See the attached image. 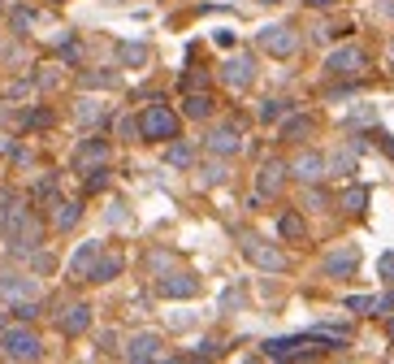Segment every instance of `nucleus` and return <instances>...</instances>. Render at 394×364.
Here are the masks:
<instances>
[{"label": "nucleus", "mask_w": 394, "mask_h": 364, "mask_svg": "<svg viewBox=\"0 0 394 364\" xmlns=\"http://www.w3.org/2000/svg\"><path fill=\"white\" fill-rule=\"evenodd\" d=\"M139 135L143 139H156V143L178 139V113L165 109V104H147V109L139 113Z\"/></svg>", "instance_id": "f257e3e1"}, {"label": "nucleus", "mask_w": 394, "mask_h": 364, "mask_svg": "<svg viewBox=\"0 0 394 364\" xmlns=\"http://www.w3.org/2000/svg\"><path fill=\"white\" fill-rule=\"evenodd\" d=\"M87 326H91V308H87V303H70V308L61 312V334L78 338V334H83Z\"/></svg>", "instance_id": "9d476101"}, {"label": "nucleus", "mask_w": 394, "mask_h": 364, "mask_svg": "<svg viewBox=\"0 0 394 364\" xmlns=\"http://www.w3.org/2000/svg\"><path fill=\"white\" fill-rule=\"evenodd\" d=\"M118 74H83V87H113Z\"/></svg>", "instance_id": "c85d7f7f"}, {"label": "nucleus", "mask_w": 394, "mask_h": 364, "mask_svg": "<svg viewBox=\"0 0 394 364\" xmlns=\"http://www.w3.org/2000/svg\"><path fill=\"white\" fill-rule=\"evenodd\" d=\"M212 113V95L208 91H191L187 95V118H208Z\"/></svg>", "instance_id": "4be33fe9"}, {"label": "nucleus", "mask_w": 394, "mask_h": 364, "mask_svg": "<svg viewBox=\"0 0 394 364\" xmlns=\"http://www.w3.org/2000/svg\"><path fill=\"white\" fill-rule=\"evenodd\" d=\"M74 161H78V170L104 165V161H108V143H104V139H91V143H83V147H78V156H74Z\"/></svg>", "instance_id": "dca6fc26"}, {"label": "nucleus", "mask_w": 394, "mask_h": 364, "mask_svg": "<svg viewBox=\"0 0 394 364\" xmlns=\"http://www.w3.org/2000/svg\"><path fill=\"white\" fill-rule=\"evenodd\" d=\"M100 118H104V109H100V104H95V100H87V104H78V122H83V126H91V122H100Z\"/></svg>", "instance_id": "cd10ccee"}, {"label": "nucleus", "mask_w": 394, "mask_h": 364, "mask_svg": "<svg viewBox=\"0 0 394 364\" xmlns=\"http://www.w3.org/2000/svg\"><path fill=\"white\" fill-rule=\"evenodd\" d=\"M14 317H18V321H35V317H39V299H18V303H14Z\"/></svg>", "instance_id": "bb28decb"}, {"label": "nucleus", "mask_w": 394, "mask_h": 364, "mask_svg": "<svg viewBox=\"0 0 394 364\" xmlns=\"http://www.w3.org/2000/svg\"><path fill=\"white\" fill-rule=\"evenodd\" d=\"M108 187V170H91V178H87V191H104Z\"/></svg>", "instance_id": "2f4dec72"}, {"label": "nucleus", "mask_w": 394, "mask_h": 364, "mask_svg": "<svg viewBox=\"0 0 394 364\" xmlns=\"http://www.w3.org/2000/svg\"><path fill=\"white\" fill-rule=\"evenodd\" d=\"M286 165H281V161H269L264 170H260V182H256V195H277L281 191V182H286Z\"/></svg>", "instance_id": "f8f14e48"}, {"label": "nucleus", "mask_w": 394, "mask_h": 364, "mask_svg": "<svg viewBox=\"0 0 394 364\" xmlns=\"http://www.w3.org/2000/svg\"><path fill=\"white\" fill-rule=\"evenodd\" d=\"M0 295H5V299H35L39 295V286L31 282V278H14V274H0Z\"/></svg>", "instance_id": "9b49d317"}, {"label": "nucleus", "mask_w": 394, "mask_h": 364, "mask_svg": "<svg viewBox=\"0 0 394 364\" xmlns=\"http://www.w3.org/2000/svg\"><path fill=\"white\" fill-rule=\"evenodd\" d=\"M221 178H225V165H212V170L204 174V182H221Z\"/></svg>", "instance_id": "f704fd0d"}, {"label": "nucleus", "mask_w": 394, "mask_h": 364, "mask_svg": "<svg viewBox=\"0 0 394 364\" xmlns=\"http://www.w3.org/2000/svg\"><path fill=\"white\" fill-rule=\"evenodd\" d=\"M308 5H312V9H329V5H333V0H308Z\"/></svg>", "instance_id": "c9c22d12"}, {"label": "nucleus", "mask_w": 394, "mask_h": 364, "mask_svg": "<svg viewBox=\"0 0 394 364\" xmlns=\"http://www.w3.org/2000/svg\"><path fill=\"white\" fill-rule=\"evenodd\" d=\"M356 265H360V251H356V247H338V251L325 256V274H329V278H351Z\"/></svg>", "instance_id": "6e6552de"}, {"label": "nucleus", "mask_w": 394, "mask_h": 364, "mask_svg": "<svg viewBox=\"0 0 394 364\" xmlns=\"http://www.w3.org/2000/svg\"><path fill=\"white\" fill-rule=\"evenodd\" d=\"M0 355H9V360H39L43 355V343H39L35 330L14 326V330H0Z\"/></svg>", "instance_id": "f03ea898"}, {"label": "nucleus", "mask_w": 394, "mask_h": 364, "mask_svg": "<svg viewBox=\"0 0 394 364\" xmlns=\"http://www.w3.org/2000/svg\"><path fill=\"white\" fill-rule=\"evenodd\" d=\"M0 330H5V312H0Z\"/></svg>", "instance_id": "4c0bfd02"}, {"label": "nucleus", "mask_w": 394, "mask_h": 364, "mask_svg": "<svg viewBox=\"0 0 394 364\" xmlns=\"http://www.w3.org/2000/svg\"><path fill=\"white\" fill-rule=\"evenodd\" d=\"M239 147H243V139H239L234 126H221V130L208 135V152H217V156H234Z\"/></svg>", "instance_id": "ddd939ff"}, {"label": "nucleus", "mask_w": 394, "mask_h": 364, "mask_svg": "<svg viewBox=\"0 0 394 364\" xmlns=\"http://www.w3.org/2000/svg\"><path fill=\"white\" fill-rule=\"evenodd\" d=\"M195 161V152H191V143H174L169 147V165H178V170H187Z\"/></svg>", "instance_id": "393cba45"}, {"label": "nucleus", "mask_w": 394, "mask_h": 364, "mask_svg": "<svg viewBox=\"0 0 394 364\" xmlns=\"http://www.w3.org/2000/svg\"><path fill=\"white\" fill-rule=\"evenodd\" d=\"M122 274V256H95V265L87 274V282H113Z\"/></svg>", "instance_id": "f3484780"}, {"label": "nucleus", "mask_w": 394, "mask_h": 364, "mask_svg": "<svg viewBox=\"0 0 394 364\" xmlns=\"http://www.w3.org/2000/svg\"><path fill=\"white\" fill-rule=\"evenodd\" d=\"M243 256L252 260L256 269H269V274H281V269H286V256H281L273 243H264V239H243Z\"/></svg>", "instance_id": "7ed1b4c3"}, {"label": "nucleus", "mask_w": 394, "mask_h": 364, "mask_svg": "<svg viewBox=\"0 0 394 364\" xmlns=\"http://www.w3.org/2000/svg\"><path fill=\"white\" fill-rule=\"evenodd\" d=\"M31 22H35V18H31V14H26V9H18V18H14V26H18V31H26V26H31Z\"/></svg>", "instance_id": "72a5a7b5"}, {"label": "nucleus", "mask_w": 394, "mask_h": 364, "mask_svg": "<svg viewBox=\"0 0 394 364\" xmlns=\"http://www.w3.org/2000/svg\"><path fill=\"white\" fill-rule=\"evenodd\" d=\"M264 5H269V0H264Z\"/></svg>", "instance_id": "ea45409f"}, {"label": "nucleus", "mask_w": 394, "mask_h": 364, "mask_svg": "<svg viewBox=\"0 0 394 364\" xmlns=\"http://www.w3.org/2000/svg\"><path fill=\"white\" fill-rule=\"evenodd\" d=\"M95 256H100V243H83V247L74 251V260H70V274H74V278H87L91 265H95Z\"/></svg>", "instance_id": "a211bd4d"}, {"label": "nucleus", "mask_w": 394, "mask_h": 364, "mask_svg": "<svg viewBox=\"0 0 394 364\" xmlns=\"http://www.w3.org/2000/svg\"><path fill=\"white\" fill-rule=\"evenodd\" d=\"M364 66H368V57H364V52H360L356 43H347V48L329 52V61H325V70H329V74H343V78H347V74H360Z\"/></svg>", "instance_id": "20e7f679"}, {"label": "nucleus", "mask_w": 394, "mask_h": 364, "mask_svg": "<svg viewBox=\"0 0 394 364\" xmlns=\"http://www.w3.org/2000/svg\"><path fill=\"white\" fill-rule=\"evenodd\" d=\"M390 338H394V326H390Z\"/></svg>", "instance_id": "58836bf2"}, {"label": "nucleus", "mask_w": 394, "mask_h": 364, "mask_svg": "<svg viewBox=\"0 0 394 364\" xmlns=\"http://www.w3.org/2000/svg\"><path fill=\"white\" fill-rule=\"evenodd\" d=\"M308 135H312V118H304V113H299V118H291V113H286L281 139H295V143H299V139H308Z\"/></svg>", "instance_id": "aec40b11"}, {"label": "nucleus", "mask_w": 394, "mask_h": 364, "mask_svg": "<svg viewBox=\"0 0 394 364\" xmlns=\"http://www.w3.org/2000/svg\"><path fill=\"white\" fill-rule=\"evenodd\" d=\"M221 78L230 83V87H247L252 78H256V66H252V57H230L221 66Z\"/></svg>", "instance_id": "1a4fd4ad"}, {"label": "nucleus", "mask_w": 394, "mask_h": 364, "mask_svg": "<svg viewBox=\"0 0 394 364\" xmlns=\"http://www.w3.org/2000/svg\"><path fill=\"white\" fill-rule=\"evenodd\" d=\"M0 152H9V139H5V135H0Z\"/></svg>", "instance_id": "e433bc0d"}, {"label": "nucleus", "mask_w": 394, "mask_h": 364, "mask_svg": "<svg viewBox=\"0 0 394 364\" xmlns=\"http://www.w3.org/2000/svg\"><path fill=\"white\" fill-rule=\"evenodd\" d=\"M78 217H83V204H56V230H70V226H78Z\"/></svg>", "instance_id": "412c9836"}, {"label": "nucleus", "mask_w": 394, "mask_h": 364, "mask_svg": "<svg viewBox=\"0 0 394 364\" xmlns=\"http://www.w3.org/2000/svg\"><path fill=\"white\" fill-rule=\"evenodd\" d=\"M347 308H351V312H373V299H368V295H351Z\"/></svg>", "instance_id": "473e14b6"}, {"label": "nucleus", "mask_w": 394, "mask_h": 364, "mask_svg": "<svg viewBox=\"0 0 394 364\" xmlns=\"http://www.w3.org/2000/svg\"><path fill=\"white\" fill-rule=\"evenodd\" d=\"M308 338H269L264 343V355L269 360H291V355H308V347H304Z\"/></svg>", "instance_id": "4468645a"}, {"label": "nucleus", "mask_w": 394, "mask_h": 364, "mask_svg": "<svg viewBox=\"0 0 394 364\" xmlns=\"http://www.w3.org/2000/svg\"><path fill=\"white\" fill-rule=\"evenodd\" d=\"M260 48L273 52V57H291L295 52V31L291 26H264L260 31Z\"/></svg>", "instance_id": "423d86ee"}, {"label": "nucleus", "mask_w": 394, "mask_h": 364, "mask_svg": "<svg viewBox=\"0 0 394 364\" xmlns=\"http://www.w3.org/2000/svg\"><path fill=\"white\" fill-rule=\"evenodd\" d=\"M156 291H160L165 299H191V295L199 291V282H195L191 274H165V278L156 282Z\"/></svg>", "instance_id": "0eeeda50"}, {"label": "nucleus", "mask_w": 394, "mask_h": 364, "mask_svg": "<svg viewBox=\"0 0 394 364\" xmlns=\"http://www.w3.org/2000/svg\"><path fill=\"white\" fill-rule=\"evenodd\" d=\"M377 274H381L385 282H394V251H385V256L377 260Z\"/></svg>", "instance_id": "c756f323"}, {"label": "nucleus", "mask_w": 394, "mask_h": 364, "mask_svg": "<svg viewBox=\"0 0 394 364\" xmlns=\"http://www.w3.org/2000/svg\"><path fill=\"white\" fill-rule=\"evenodd\" d=\"M277 230H281V239H304V217L299 213H281Z\"/></svg>", "instance_id": "5701e85b"}, {"label": "nucleus", "mask_w": 394, "mask_h": 364, "mask_svg": "<svg viewBox=\"0 0 394 364\" xmlns=\"http://www.w3.org/2000/svg\"><path fill=\"white\" fill-rule=\"evenodd\" d=\"M286 170H291L299 182H321V178L329 174V161H325L321 152H299V156H295V161H291Z\"/></svg>", "instance_id": "39448f33"}, {"label": "nucleus", "mask_w": 394, "mask_h": 364, "mask_svg": "<svg viewBox=\"0 0 394 364\" xmlns=\"http://www.w3.org/2000/svg\"><path fill=\"white\" fill-rule=\"evenodd\" d=\"M118 57H122V66H143L147 61V43H135V39H126V43H118Z\"/></svg>", "instance_id": "6ab92c4d"}, {"label": "nucleus", "mask_w": 394, "mask_h": 364, "mask_svg": "<svg viewBox=\"0 0 394 364\" xmlns=\"http://www.w3.org/2000/svg\"><path fill=\"white\" fill-rule=\"evenodd\" d=\"M329 170H338V174H351V170H356V156H347V152H343V156H333V161H329Z\"/></svg>", "instance_id": "7c9ffc66"}, {"label": "nucleus", "mask_w": 394, "mask_h": 364, "mask_svg": "<svg viewBox=\"0 0 394 364\" xmlns=\"http://www.w3.org/2000/svg\"><path fill=\"white\" fill-rule=\"evenodd\" d=\"M160 355V338L156 334H135L126 347V360H156Z\"/></svg>", "instance_id": "2eb2a0df"}, {"label": "nucleus", "mask_w": 394, "mask_h": 364, "mask_svg": "<svg viewBox=\"0 0 394 364\" xmlns=\"http://www.w3.org/2000/svg\"><path fill=\"white\" fill-rule=\"evenodd\" d=\"M291 113V100H264V109H260V122H281Z\"/></svg>", "instance_id": "b1692460"}, {"label": "nucleus", "mask_w": 394, "mask_h": 364, "mask_svg": "<svg viewBox=\"0 0 394 364\" xmlns=\"http://www.w3.org/2000/svg\"><path fill=\"white\" fill-rule=\"evenodd\" d=\"M364 204H368V191H364V187H351V191L343 195V208H347V213H364Z\"/></svg>", "instance_id": "a878e982"}]
</instances>
